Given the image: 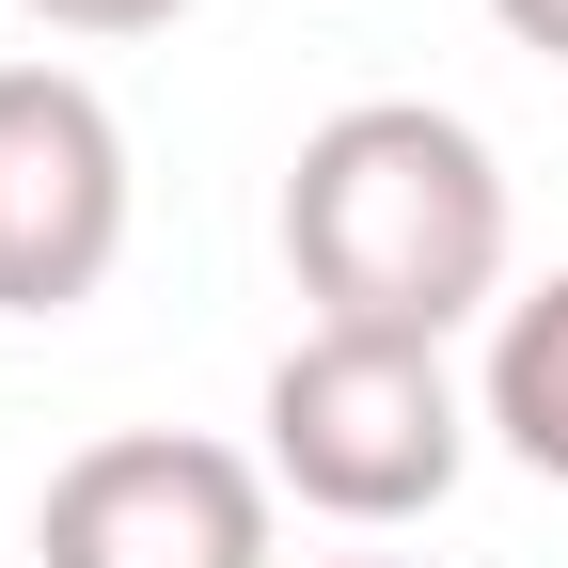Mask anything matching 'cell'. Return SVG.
Masks as SVG:
<instances>
[{
  "label": "cell",
  "instance_id": "1",
  "mask_svg": "<svg viewBox=\"0 0 568 568\" xmlns=\"http://www.w3.org/2000/svg\"><path fill=\"white\" fill-rule=\"evenodd\" d=\"M284 268L316 332H410L506 316V159L443 95H347L284 159Z\"/></svg>",
  "mask_w": 568,
  "mask_h": 568
},
{
  "label": "cell",
  "instance_id": "2",
  "mask_svg": "<svg viewBox=\"0 0 568 568\" xmlns=\"http://www.w3.org/2000/svg\"><path fill=\"white\" fill-rule=\"evenodd\" d=\"M268 489L284 506H316V521H364V537H395V521H426L443 489L474 474V395H458V364L443 347H410V332H301L268 364Z\"/></svg>",
  "mask_w": 568,
  "mask_h": 568
},
{
  "label": "cell",
  "instance_id": "3",
  "mask_svg": "<svg viewBox=\"0 0 568 568\" xmlns=\"http://www.w3.org/2000/svg\"><path fill=\"white\" fill-rule=\"evenodd\" d=\"M268 521H284L268 458L205 443V426H111L48 474L32 552L48 568H268Z\"/></svg>",
  "mask_w": 568,
  "mask_h": 568
},
{
  "label": "cell",
  "instance_id": "4",
  "mask_svg": "<svg viewBox=\"0 0 568 568\" xmlns=\"http://www.w3.org/2000/svg\"><path fill=\"white\" fill-rule=\"evenodd\" d=\"M126 253V126L80 63H0V316H80Z\"/></svg>",
  "mask_w": 568,
  "mask_h": 568
},
{
  "label": "cell",
  "instance_id": "5",
  "mask_svg": "<svg viewBox=\"0 0 568 568\" xmlns=\"http://www.w3.org/2000/svg\"><path fill=\"white\" fill-rule=\"evenodd\" d=\"M474 426H489V443H506L521 474H552V489H568V268H552V284H521V301L489 316Z\"/></svg>",
  "mask_w": 568,
  "mask_h": 568
},
{
  "label": "cell",
  "instance_id": "6",
  "mask_svg": "<svg viewBox=\"0 0 568 568\" xmlns=\"http://www.w3.org/2000/svg\"><path fill=\"white\" fill-rule=\"evenodd\" d=\"M32 17H48V32H95V48H111V32H174L190 0H32Z\"/></svg>",
  "mask_w": 568,
  "mask_h": 568
},
{
  "label": "cell",
  "instance_id": "7",
  "mask_svg": "<svg viewBox=\"0 0 568 568\" xmlns=\"http://www.w3.org/2000/svg\"><path fill=\"white\" fill-rule=\"evenodd\" d=\"M506 17V48H537V63H568V0H489Z\"/></svg>",
  "mask_w": 568,
  "mask_h": 568
},
{
  "label": "cell",
  "instance_id": "8",
  "mask_svg": "<svg viewBox=\"0 0 568 568\" xmlns=\"http://www.w3.org/2000/svg\"><path fill=\"white\" fill-rule=\"evenodd\" d=\"M332 568H410V552H332Z\"/></svg>",
  "mask_w": 568,
  "mask_h": 568
}]
</instances>
